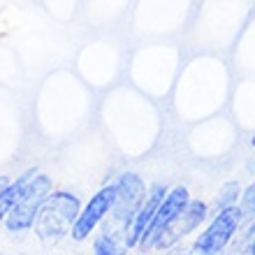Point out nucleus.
<instances>
[{
    "label": "nucleus",
    "instance_id": "4468645a",
    "mask_svg": "<svg viewBox=\"0 0 255 255\" xmlns=\"http://www.w3.org/2000/svg\"><path fill=\"white\" fill-rule=\"evenodd\" d=\"M7 186H9V179H7V176H0V193H2Z\"/></svg>",
    "mask_w": 255,
    "mask_h": 255
},
{
    "label": "nucleus",
    "instance_id": "2eb2a0df",
    "mask_svg": "<svg viewBox=\"0 0 255 255\" xmlns=\"http://www.w3.org/2000/svg\"><path fill=\"white\" fill-rule=\"evenodd\" d=\"M251 144H253V146H255V137H253V141H251Z\"/></svg>",
    "mask_w": 255,
    "mask_h": 255
},
{
    "label": "nucleus",
    "instance_id": "9b49d317",
    "mask_svg": "<svg viewBox=\"0 0 255 255\" xmlns=\"http://www.w3.org/2000/svg\"><path fill=\"white\" fill-rule=\"evenodd\" d=\"M239 193H242V186L237 181H230V183H225V186H221L218 200H216V209L221 211V209H228V207H232V204H237Z\"/></svg>",
    "mask_w": 255,
    "mask_h": 255
},
{
    "label": "nucleus",
    "instance_id": "7ed1b4c3",
    "mask_svg": "<svg viewBox=\"0 0 255 255\" xmlns=\"http://www.w3.org/2000/svg\"><path fill=\"white\" fill-rule=\"evenodd\" d=\"M242 223H244V216H242V209L237 204H232L228 209H221L218 216L211 221V225L193 244V253H202V255L221 253L232 242V237H235V232L239 230Z\"/></svg>",
    "mask_w": 255,
    "mask_h": 255
},
{
    "label": "nucleus",
    "instance_id": "39448f33",
    "mask_svg": "<svg viewBox=\"0 0 255 255\" xmlns=\"http://www.w3.org/2000/svg\"><path fill=\"white\" fill-rule=\"evenodd\" d=\"M204 218H207V204L200 200L188 202V204L167 223V228L162 230V235L158 237V242H155L153 249L165 251V249L176 246L183 237H188L193 230L200 228L202 223H204Z\"/></svg>",
    "mask_w": 255,
    "mask_h": 255
},
{
    "label": "nucleus",
    "instance_id": "6e6552de",
    "mask_svg": "<svg viewBox=\"0 0 255 255\" xmlns=\"http://www.w3.org/2000/svg\"><path fill=\"white\" fill-rule=\"evenodd\" d=\"M165 193H167V188H165L162 183H153V186H151V190L146 193L144 202H141L139 209H137V214L132 216V221L128 223V228H126L128 230V235H126L128 249H134V246L141 242V237H144L146 228L151 225V221H153L160 202L165 200Z\"/></svg>",
    "mask_w": 255,
    "mask_h": 255
},
{
    "label": "nucleus",
    "instance_id": "9d476101",
    "mask_svg": "<svg viewBox=\"0 0 255 255\" xmlns=\"http://www.w3.org/2000/svg\"><path fill=\"white\" fill-rule=\"evenodd\" d=\"M119 251H121V246H119L116 232L112 228H107V232L98 237L93 244V253H98V255H116Z\"/></svg>",
    "mask_w": 255,
    "mask_h": 255
},
{
    "label": "nucleus",
    "instance_id": "f8f14e48",
    "mask_svg": "<svg viewBox=\"0 0 255 255\" xmlns=\"http://www.w3.org/2000/svg\"><path fill=\"white\" fill-rule=\"evenodd\" d=\"M239 209H242L244 221H246V218H255V183H251L249 188L242 193V204H239Z\"/></svg>",
    "mask_w": 255,
    "mask_h": 255
},
{
    "label": "nucleus",
    "instance_id": "0eeeda50",
    "mask_svg": "<svg viewBox=\"0 0 255 255\" xmlns=\"http://www.w3.org/2000/svg\"><path fill=\"white\" fill-rule=\"evenodd\" d=\"M188 202H190L188 200V190L183 188V186H179V188H174L172 193L165 195V200L160 202V207H158V211H155L151 225H148L146 232H144V237H141V242H139L141 249L144 251L153 249L155 242H158V237L162 235V230L167 228V223L172 221V218H174Z\"/></svg>",
    "mask_w": 255,
    "mask_h": 255
},
{
    "label": "nucleus",
    "instance_id": "423d86ee",
    "mask_svg": "<svg viewBox=\"0 0 255 255\" xmlns=\"http://www.w3.org/2000/svg\"><path fill=\"white\" fill-rule=\"evenodd\" d=\"M114 197H116V183H109V186L100 188L91 197V202L79 211V216H77V221H74V225H72V232H70V235H72L74 242H84V239L98 228V223L112 211Z\"/></svg>",
    "mask_w": 255,
    "mask_h": 255
},
{
    "label": "nucleus",
    "instance_id": "f03ea898",
    "mask_svg": "<svg viewBox=\"0 0 255 255\" xmlns=\"http://www.w3.org/2000/svg\"><path fill=\"white\" fill-rule=\"evenodd\" d=\"M49 195H51V179L47 174H35L30 181L26 183L23 193L19 195V200L14 202L12 211L7 214L5 223L7 230L16 235V232H23V230L33 228L35 218H37V211L44 204Z\"/></svg>",
    "mask_w": 255,
    "mask_h": 255
},
{
    "label": "nucleus",
    "instance_id": "20e7f679",
    "mask_svg": "<svg viewBox=\"0 0 255 255\" xmlns=\"http://www.w3.org/2000/svg\"><path fill=\"white\" fill-rule=\"evenodd\" d=\"M116 183V197L112 204V221L128 228V223L132 221V216L137 214L139 204L146 197V186L141 181V176L134 172H126Z\"/></svg>",
    "mask_w": 255,
    "mask_h": 255
},
{
    "label": "nucleus",
    "instance_id": "f257e3e1",
    "mask_svg": "<svg viewBox=\"0 0 255 255\" xmlns=\"http://www.w3.org/2000/svg\"><path fill=\"white\" fill-rule=\"evenodd\" d=\"M79 211L81 204L77 195L67 193V190L51 193L37 211V218L33 223L35 235L44 244H58L63 237L72 232V225L77 221Z\"/></svg>",
    "mask_w": 255,
    "mask_h": 255
},
{
    "label": "nucleus",
    "instance_id": "ddd939ff",
    "mask_svg": "<svg viewBox=\"0 0 255 255\" xmlns=\"http://www.w3.org/2000/svg\"><path fill=\"white\" fill-rule=\"evenodd\" d=\"M246 253H251V255H255V221H253V225H251V230H249V244H246Z\"/></svg>",
    "mask_w": 255,
    "mask_h": 255
},
{
    "label": "nucleus",
    "instance_id": "1a4fd4ad",
    "mask_svg": "<svg viewBox=\"0 0 255 255\" xmlns=\"http://www.w3.org/2000/svg\"><path fill=\"white\" fill-rule=\"evenodd\" d=\"M37 174L35 169H28L26 174H21L19 179L14 183H9L2 193H0V221H5L7 218V214L12 211V207H14V202L19 200V195L23 193V188H26V183L33 179V176Z\"/></svg>",
    "mask_w": 255,
    "mask_h": 255
}]
</instances>
